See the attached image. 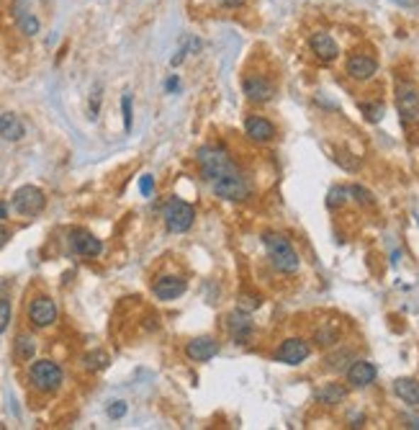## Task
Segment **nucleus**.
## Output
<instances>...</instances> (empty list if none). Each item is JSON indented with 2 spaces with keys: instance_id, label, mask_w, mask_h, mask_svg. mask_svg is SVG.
I'll use <instances>...</instances> for the list:
<instances>
[{
  "instance_id": "nucleus-35",
  "label": "nucleus",
  "mask_w": 419,
  "mask_h": 430,
  "mask_svg": "<svg viewBox=\"0 0 419 430\" xmlns=\"http://www.w3.org/2000/svg\"><path fill=\"white\" fill-rule=\"evenodd\" d=\"M186 55H188V44H183V47H180L178 52H175V57H172V60H170L172 67H178V65L183 62V60H186Z\"/></svg>"
},
{
  "instance_id": "nucleus-24",
  "label": "nucleus",
  "mask_w": 419,
  "mask_h": 430,
  "mask_svg": "<svg viewBox=\"0 0 419 430\" xmlns=\"http://www.w3.org/2000/svg\"><path fill=\"white\" fill-rule=\"evenodd\" d=\"M36 353V340L31 335H18L16 338V355L18 361H31Z\"/></svg>"
},
{
  "instance_id": "nucleus-14",
  "label": "nucleus",
  "mask_w": 419,
  "mask_h": 430,
  "mask_svg": "<svg viewBox=\"0 0 419 430\" xmlns=\"http://www.w3.org/2000/svg\"><path fill=\"white\" fill-rule=\"evenodd\" d=\"M188 289V281L183 276H160L152 286L155 297L162 299V302H172V299L183 297Z\"/></svg>"
},
{
  "instance_id": "nucleus-6",
  "label": "nucleus",
  "mask_w": 419,
  "mask_h": 430,
  "mask_svg": "<svg viewBox=\"0 0 419 430\" xmlns=\"http://www.w3.org/2000/svg\"><path fill=\"white\" fill-rule=\"evenodd\" d=\"M396 109H398V116H401V124L404 126L419 124V91L412 83L396 85Z\"/></svg>"
},
{
  "instance_id": "nucleus-28",
  "label": "nucleus",
  "mask_w": 419,
  "mask_h": 430,
  "mask_svg": "<svg viewBox=\"0 0 419 430\" xmlns=\"http://www.w3.org/2000/svg\"><path fill=\"white\" fill-rule=\"evenodd\" d=\"M352 358V351L347 348V351H342V353L337 355H327V368H332V371H340V368H345V361H350Z\"/></svg>"
},
{
  "instance_id": "nucleus-8",
  "label": "nucleus",
  "mask_w": 419,
  "mask_h": 430,
  "mask_svg": "<svg viewBox=\"0 0 419 430\" xmlns=\"http://www.w3.org/2000/svg\"><path fill=\"white\" fill-rule=\"evenodd\" d=\"M309 353H311V346L306 343V340L289 338L278 346V351L273 353V358L275 361L286 363V366H298V363H303L306 358H309Z\"/></svg>"
},
{
  "instance_id": "nucleus-17",
  "label": "nucleus",
  "mask_w": 419,
  "mask_h": 430,
  "mask_svg": "<svg viewBox=\"0 0 419 430\" xmlns=\"http://www.w3.org/2000/svg\"><path fill=\"white\" fill-rule=\"evenodd\" d=\"M378 72V62L371 55H352L347 60V75L352 80H371Z\"/></svg>"
},
{
  "instance_id": "nucleus-9",
  "label": "nucleus",
  "mask_w": 419,
  "mask_h": 430,
  "mask_svg": "<svg viewBox=\"0 0 419 430\" xmlns=\"http://www.w3.org/2000/svg\"><path fill=\"white\" fill-rule=\"evenodd\" d=\"M57 317H60V309H57V302L52 297L31 299V304H28V319H31V325L34 327L55 325Z\"/></svg>"
},
{
  "instance_id": "nucleus-11",
  "label": "nucleus",
  "mask_w": 419,
  "mask_h": 430,
  "mask_svg": "<svg viewBox=\"0 0 419 430\" xmlns=\"http://www.w3.org/2000/svg\"><path fill=\"white\" fill-rule=\"evenodd\" d=\"M242 88H245V96H247L252 104H268L270 98L275 96L273 80H268L265 75H245Z\"/></svg>"
},
{
  "instance_id": "nucleus-12",
  "label": "nucleus",
  "mask_w": 419,
  "mask_h": 430,
  "mask_svg": "<svg viewBox=\"0 0 419 430\" xmlns=\"http://www.w3.org/2000/svg\"><path fill=\"white\" fill-rule=\"evenodd\" d=\"M227 330H229V338L237 343V346H245V343H250V338L255 335V322L252 317H250V312H242V309H237V312H232L227 317Z\"/></svg>"
},
{
  "instance_id": "nucleus-38",
  "label": "nucleus",
  "mask_w": 419,
  "mask_h": 430,
  "mask_svg": "<svg viewBox=\"0 0 419 430\" xmlns=\"http://www.w3.org/2000/svg\"><path fill=\"white\" fill-rule=\"evenodd\" d=\"M165 88H167V91H178V88H180V80H178V75H172L170 77V80H167V85H165Z\"/></svg>"
},
{
  "instance_id": "nucleus-26",
  "label": "nucleus",
  "mask_w": 419,
  "mask_h": 430,
  "mask_svg": "<svg viewBox=\"0 0 419 430\" xmlns=\"http://www.w3.org/2000/svg\"><path fill=\"white\" fill-rule=\"evenodd\" d=\"M262 299L257 294H250V292H240L237 294V309L242 312H255V309H260Z\"/></svg>"
},
{
  "instance_id": "nucleus-30",
  "label": "nucleus",
  "mask_w": 419,
  "mask_h": 430,
  "mask_svg": "<svg viewBox=\"0 0 419 430\" xmlns=\"http://www.w3.org/2000/svg\"><path fill=\"white\" fill-rule=\"evenodd\" d=\"M121 111H124V129L131 132V121H134V114H131V93H124V98H121Z\"/></svg>"
},
{
  "instance_id": "nucleus-2",
  "label": "nucleus",
  "mask_w": 419,
  "mask_h": 430,
  "mask_svg": "<svg viewBox=\"0 0 419 430\" xmlns=\"http://www.w3.org/2000/svg\"><path fill=\"white\" fill-rule=\"evenodd\" d=\"M262 243H265V250H268V258L275 271H281V273L298 271L301 260H298L294 245H291L286 237L278 235V232H265V235H262Z\"/></svg>"
},
{
  "instance_id": "nucleus-23",
  "label": "nucleus",
  "mask_w": 419,
  "mask_h": 430,
  "mask_svg": "<svg viewBox=\"0 0 419 430\" xmlns=\"http://www.w3.org/2000/svg\"><path fill=\"white\" fill-rule=\"evenodd\" d=\"M16 21H18V26H21V31L26 36H34L39 34V18H36L34 13H28V11H23L21 6L16 8Z\"/></svg>"
},
{
  "instance_id": "nucleus-41",
  "label": "nucleus",
  "mask_w": 419,
  "mask_h": 430,
  "mask_svg": "<svg viewBox=\"0 0 419 430\" xmlns=\"http://www.w3.org/2000/svg\"><path fill=\"white\" fill-rule=\"evenodd\" d=\"M6 216H8V206L6 204H0V219H6Z\"/></svg>"
},
{
  "instance_id": "nucleus-36",
  "label": "nucleus",
  "mask_w": 419,
  "mask_h": 430,
  "mask_svg": "<svg viewBox=\"0 0 419 430\" xmlns=\"http://www.w3.org/2000/svg\"><path fill=\"white\" fill-rule=\"evenodd\" d=\"M98 106H101V88H96L93 101H90V114H93V118H96V114H98Z\"/></svg>"
},
{
  "instance_id": "nucleus-39",
  "label": "nucleus",
  "mask_w": 419,
  "mask_h": 430,
  "mask_svg": "<svg viewBox=\"0 0 419 430\" xmlns=\"http://www.w3.org/2000/svg\"><path fill=\"white\" fill-rule=\"evenodd\" d=\"M396 6H401V8H417L419 6V0H393Z\"/></svg>"
},
{
  "instance_id": "nucleus-16",
  "label": "nucleus",
  "mask_w": 419,
  "mask_h": 430,
  "mask_svg": "<svg viewBox=\"0 0 419 430\" xmlns=\"http://www.w3.org/2000/svg\"><path fill=\"white\" fill-rule=\"evenodd\" d=\"M309 44H311V52L316 55V60H322V62H335L337 57H340V47H337V42L327 31L311 34Z\"/></svg>"
},
{
  "instance_id": "nucleus-5",
  "label": "nucleus",
  "mask_w": 419,
  "mask_h": 430,
  "mask_svg": "<svg viewBox=\"0 0 419 430\" xmlns=\"http://www.w3.org/2000/svg\"><path fill=\"white\" fill-rule=\"evenodd\" d=\"M11 206L21 216H39L44 211V206H47V196H44L42 188L21 186L11 199Z\"/></svg>"
},
{
  "instance_id": "nucleus-34",
  "label": "nucleus",
  "mask_w": 419,
  "mask_h": 430,
  "mask_svg": "<svg viewBox=\"0 0 419 430\" xmlns=\"http://www.w3.org/2000/svg\"><path fill=\"white\" fill-rule=\"evenodd\" d=\"M126 415V402H121V399H118V402H113L108 407V417L111 420H118V417H124Z\"/></svg>"
},
{
  "instance_id": "nucleus-27",
  "label": "nucleus",
  "mask_w": 419,
  "mask_h": 430,
  "mask_svg": "<svg viewBox=\"0 0 419 430\" xmlns=\"http://www.w3.org/2000/svg\"><path fill=\"white\" fill-rule=\"evenodd\" d=\"M106 366H108V355H106L104 351H96V353L85 355V368H90V371H101V368Z\"/></svg>"
},
{
  "instance_id": "nucleus-15",
  "label": "nucleus",
  "mask_w": 419,
  "mask_h": 430,
  "mask_svg": "<svg viewBox=\"0 0 419 430\" xmlns=\"http://www.w3.org/2000/svg\"><path fill=\"white\" fill-rule=\"evenodd\" d=\"M245 134L252 139L255 145H268L275 137V126L273 121H268L265 116H247V121H245Z\"/></svg>"
},
{
  "instance_id": "nucleus-32",
  "label": "nucleus",
  "mask_w": 419,
  "mask_h": 430,
  "mask_svg": "<svg viewBox=\"0 0 419 430\" xmlns=\"http://www.w3.org/2000/svg\"><path fill=\"white\" fill-rule=\"evenodd\" d=\"M8 322H11V304H8L6 299H0V335L6 333Z\"/></svg>"
},
{
  "instance_id": "nucleus-4",
  "label": "nucleus",
  "mask_w": 419,
  "mask_h": 430,
  "mask_svg": "<svg viewBox=\"0 0 419 430\" xmlns=\"http://www.w3.org/2000/svg\"><path fill=\"white\" fill-rule=\"evenodd\" d=\"M193 219H196V209L183 199H170L165 204V227L172 235L188 232L193 227Z\"/></svg>"
},
{
  "instance_id": "nucleus-7",
  "label": "nucleus",
  "mask_w": 419,
  "mask_h": 430,
  "mask_svg": "<svg viewBox=\"0 0 419 430\" xmlns=\"http://www.w3.org/2000/svg\"><path fill=\"white\" fill-rule=\"evenodd\" d=\"M211 188L219 199H227V202H245V199H250V194H252L250 181L240 173V170L232 175H224L219 181H213Z\"/></svg>"
},
{
  "instance_id": "nucleus-33",
  "label": "nucleus",
  "mask_w": 419,
  "mask_h": 430,
  "mask_svg": "<svg viewBox=\"0 0 419 430\" xmlns=\"http://www.w3.org/2000/svg\"><path fill=\"white\" fill-rule=\"evenodd\" d=\"M139 191H142V196H152V191H155V178H152V175H142V178H139Z\"/></svg>"
},
{
  "instance_id": "nucleus-13",
  "label": "nucleus",
  "mask_w": 419,
  "mask_h": 430,
  "mask_svg": "<svg viewBox=\"0 0 419 430\" xmlns=\"http://www.w3.org/2000/svg\"><path fill=\"white\" fill-rule=\"evenodd\" d=\"M186 355L191 361H211L219 355V340L211 338V335H201V338H193L186 346Z\"/></svg>"
},
{
  "instance_id": "nucleus-31",
  "label": "nucleus",
  "mask_w": 419,
  "mask_h": 430,
  "mask_svg": "<svg viewBox=\"0 0 419 430\" xmlns=\"http://www.w3.org/2000/svg\"><path fill=\"white\" fill-rule=\"evenodd\" d=\"M360 109H363V114H365V118H368V121H378V118L384 116V106L381 104H363L360 106Z\"/></svg>"
},
{
  "instance_id": "nucleus-22",
  "label": "nucleus",
  "mask_w": 419,
  "mask_h": 430,
  "mask_svg": "<svg viewBox=\"0 0 419 430\" xmlns=\"http://www.w3.org/2000/svg\"><path fill=\"white\" fill-rule=\"evenodd\" d=\"M345 397H347V389L342 387V384H324L319 392H316V399L322 404H340V402H345Z\"/></svg>"
},
{
  "instance_id": "nucleus-40",
  "label": "nucleus",
  "mask_w": 419,
  "mask_h": 430,
  "mask_svg": "<svg viewBox=\"0 0 419 430\" xmlns=\"http://www.w3.org/2000/svg\"><path fill=\"white\" fill-rule=\"evenodd\" d=\"M221 3H224V6H229V8H237L240 3H245V0H221Z\"/></svg>"
},
{
  "instance_id": "nucleus-18",
  "label": "nucleus",
  "mask_w": 419,
  "mask_h": 430,
  "mask_svg": "<svg viewBox=\"0 0 419 430\" xmlns=\"http://www.w3.org/2000/svg\"><path fill=\"white\" fill-rule=\"evenodd\" d=\"M376 366L371 361H355L350 368H347V384L355 389H363L368 384L376 382Z\"/></svg>"
},
{
  "instance_id": "nucleus-29",
  "label": "nucleus",
  "mask_w": 419,
  "mask_h": 430,
  "mask_svg": "<svg viewBox=\"0 0 419 430\" xmlns=\"http://www.w3.org/2000/svg\"><path fill=\"white\" fill-rule=\"evenodd\" d=\"M350 196H355V202L360 204V206H373V204H376V202H373V194L363 186H352Z\"/></svg>"
},
{
  "instance_id": "nucleus-1",
  "label": "nucleus",
  "mask_w": 419,
  "mask_h": 430,
  "mask_svg": "<svg viewBox=\"0 0 419 430\" xmlns=\"http://www.w3.org/2000/svg\"><path fill=\"white\" fill-rule=\"evenodd\" d=\"M199 167L201 173H203V178H206L208 183L219 181V178H224V175H232L237 173L240 167H237V162H234V158L229 155L227 147L221 145H203L199 150Z\"/></svg>"
},
{
  "instance_id": "nucleus-3",
  "label": "nucleus",
  "mask_w": 419,
  "mask_h": 430,
  "mask_svg": "<svg viewBox=\"0 0 419 430\" xmlns=\"http://www.w3.org/2000/svg\"><path fill=\"white\" fill-rule=\"evenodd\" d=\"M62 366L55 361H49V358H42V361H34L28 366V382L36 392H42V395H55L57 389L62 387Z\"/></svg>"
},
{
  "instance_id": "nucleus-25",
  "label": "nucleus",
  "mask_w": 419,
  "mask_h": 430,
  "mask_svg": "<svg viewBox=\"0 0 419 430\" xmlns=\"http://www.w3.org/2000/svg\"><path fill=\"white\" fill-rule=\"evenodd\" d=\"M347 199H350V188L335 186V188H330V194H327V206L340 209V206H345V204H347Z\"/></svg>"
},
{
  "instance_id": "nucleus-20",
  "label": "nucleus",
  "mask_w": 419,
  "mask_h": 430,
  "mask_svg": "<svg viewBox=\"0 0 419 430\" xmlns=\"http://www.w3.org/2000/svg\"><path fill=\"white\" fill-rule=\"evenodd\" d=\"M393 395L409 407H419V382L417 379H396L393 382Z\"/></svg>"
},
{
  "instance_id": "nucleus-21",
  "label": "nucleus",
  "mask_w": 419,
  "mask_h": 430,
  "mask_svg": "<svg viewBox=\"0 0 419 430\" xmlns=\"http://www.w3.org/2000/svg\"><path fill=\"white\" fill-rule=\"evenodd\" d=\"M340 335H342V327H340V322L330 319V322H322V325L314 330V343L319 348H330V346H335L337 340H340Z\"/></svg>"
},
{
  "instance_id": "nucleus-19",
  "label": "nucleus",
  "mask_w": 419,
  "mask_h": 430,
  "mask_svg": "<svg viewBox=\"0 0 419 430\" xmlns=\"http://www.w3.org/2000/svg\"><path fill=\"white\" fill-rule=\"evenodd\" d=\"M26 134V126L16 114H0V139L8 142H18Z\"/></svg>"
},
{
  "instance_id": "nucleus-10",
  "label": "nucleus",
  "mask_w": 419,
  "mask_h": 430,
  "mask_svg": "<svg viewBox=\"0 0 419 430\" xmlns=\"http://www.w3.org/2000/svg\"><path fill=\"white\" fill-rule=\"evenodd\" d=\"M69 248H72V253H77V255L83 258H98L101 250H104V245H101V240H98L93 232L77 227L69 232Z\"/></svg>"
},
{
  "instance_id": "nucleus-37",
  "label": "nucleus",
  "mask_w": 419,
  "mask_h": 430,
  "mask_svg": "<svg viewBox=\"0 0 419 430\" xmlns=\"http://www.w3.org/2000/svg\"><path fill=\"white\" fill-rule=\"evenodd\" d=\"M8 240H11V232H8L6 224H0V248H3V245H6Z\"/></svg>"
}]
</instances>
